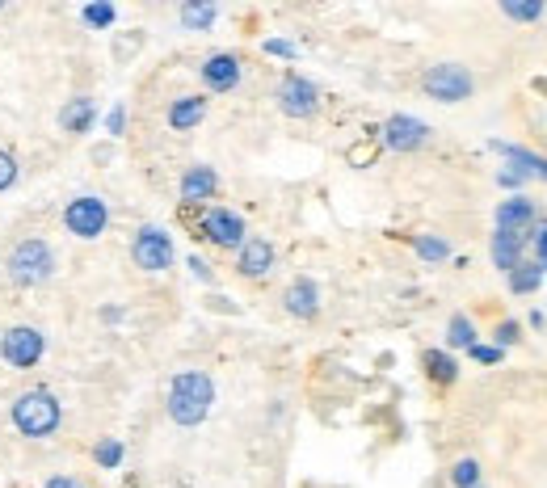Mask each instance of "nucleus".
<instances>
[{
	"mask_svg": "<svg viewBox=\"0 0 547 488\" xmlns=\"http://www.w3.org/2000/svg\"><path fill=\"white\" fill-rule=\"evenodd\" d=\"M211 400H215L211 379L202 371H186V375H177L169 388V417L177 425H198L211 413Z\"/></svg>",
	"mask_w": 547,
	"mask_h": 488,
	"instance_id": "obj_1",
	"label": "nucleus"
},
{
	"mask_svg": "<svg viewBox=\"0 0 547 488\" xmlns=\"http://www.w3.org/2000/svg\"><path fill=\"white\" fill-rule=\"evenodd\" d=\"M13 421H17V430H22V434L47 438L55 425H59V400H55L51 392H26V396H17Z\"/></svg>",
	"mask_w": 547,
	"mask_h": 488,
	"instance_id": "obj_2",
	"label": "nucleus"
},
{
	"mask_svg": "<svg viewBox=\"0 0 547 488\" xmlns=\"http://www.w3.org/2000/svg\"><path fill=\"white\" fill-rule=\"evenodd\" d=\"M55 270V253L47 249L43 240H26L17 244L13 257H9V274L17 287H38V282H47Z\"/></svg>",
	"mask_w": 547,
	"mask_h": 488,
	"instance_id": "obj_3",
	"label": "nucleus"
},
{
	"mask_svg": "<svg viewBox=\"0 0 547 488\" xmlns=\"http://www.w3.org/2000/svg\"><path fill=\"white\" fill-rule=\"evenodd\" d=\"M106 202L101 198H76L68 202V211H64V223H68V232L80 236V240H93L106 232Z\"/></svg>",
	"mask_w": 547,
	"mask_h": 488,
	"instance_id": "obj_4",
	"label": "nucleus"
},
{
	"mask_svg": "<svg viewBox=\"0 0 547 488\" xmlns=\"http://www.w3.org/2000/svg\"><path fill=\"white\" fill-rule=\"evenodd\" d=\"M425 93L438 97V101H463L472 93V76L459 64H438V68L425 72Z\"/></svg>",
	"mask_w": 547,
	"mask_h": 488,
	"instance_id": "obj_5",
	"label": "nucleus"
},
{
	"mask_svg": "<svg viewBox=\"0 0 547 488\" xmlns=\"http://www.w3.org/2000/svg\"><path fill=\"white\" fill-rule=\"evenodd\" d=\"M131 257H135V266L139 270H169V261H173V240L160 232V228H144L135 236V249H131Z\"/></svg>",
	"mask_w": 547,
	"mask_h": 488,
	"instance_id": "obj_6",
	"label": "nucleus"
},
{
	"mask_svg": "<svg viewBox=\"0 0 547 488\" xmlns=\"http://www.w3.org/2000/svg\"><path fill=\"white\" fill-rule=\"evenodd\" d=\"M0 354H5L9 366H34L43 358V333L38 329H9L5 341H0Z\"/></svg>",
	"mask_w": 547,
	"mask_h": 488,
	"instance_id": "obj_7",
	"label": "nucleus"
},
{
	"mask_svg": "<svg viewBox=\"0 0 547 488\" xmlns=\"http://www.w3.org/2000/svg\"><path fill=\"white\" fill-rule=\"evenodd\" d=\"M425 135H430V127H425V122H417V118H409V114H396V118L383 122V144L396 148V152L421 148Z\"/></svg>",
	"mask_w": 547,
	"mask_h": 488,
	"instance_id": "obj_8",
	"label": "nucleus"
},
{
	"mask_svg": "<svg viewBox=\"0 0 547 488\" xmlns=\"http://www.w3.org/2000/svg\"><path fill=\"white\" fill-rule=\"evenodd\" d=\"M497 232H505V236H514V240L526 244V236L535 232V207L526 198L501 202V207H497Z\"/></svg>",
	"mask_w": 547,
	"mask_h": 488,
	"instance_id": "obj_9",
	"label": "nucleus"
},
{
	"mask_svg": "<svg viewBox=\"0 0 547 488\" xmlns=\"http://www.w3.org/2000/svg\"><path fill=\"white\" fill-rule=\"evenodd\" d=\"M202 232H207V240H215V244H224V249H232V244L245 240V223H240V215H232V211H224V207H215V211L202 215Z\"/></svg>",
	"mask_w": 547,
	"mask_h": 488,
	"instance_id": "obj_10",
	"label": "nucleus"
},
{
	"mask_svg": "<svg viewBox=\"0 0 547 488\" xmlns=\"http://www.w3.org/2000/svg\"><path fill=\"white\" fill-rule=\"evenodd\" d=\"M278 97H282V110H287L291 118H308L316 110V85H312V80H303V76L282 80Z\"/></svg>",
	"mask_w": 547,
	"mask_h": 488,
	"instance_id": "obj_11",
	"label": "nucleus"
},
{
	"mask_svg": "<svg viewBox=\"0 0 547 488\" xmlns=\"http://www.w3.org/2000/svg\"><path fill=\"white\" fill-rule=\"evenodd\" d=\"M202 80H207L211 89L219 93H228L236 80H240V59L236 55H211L207 59V68H202Z\"/></svg>",
	"mask_w": 547,
	"mask_h": 488,
	"instance_id": "obj_12",
	"label": "nucleus"
},
{
	"mask_svg": "<svg viewBox=\"0 0 547 488\" xmlns=\"http://www.w3.org/2000/svg\"><path fill=\"white\" fill-rule=\"evenodd\" d=\"M497 152L514 165V169H510L514 177H543V181H547V160H543V156L526 152V148H510V144H497Z\"/></svg>",
	"mask_w": 547,
	"mask_h": 488,
	"instance_id": "obj_13",
	"label": "nucleus"
},
{
	"mask_svg": "<svg viewBox=\"0 0 547 488\" xmlns=\"http://www.w3.org/2000/svg\"><path fill=\"white\" fill-rule=\"evenodd\" d=\"M270 261H274V249L266 240H245V244H240V274L261 278L270 270Z\"/></svg>",
	"mask_w": 547,
	"mask_h": 488,
	"instance_id": "obj_14",
	"label": "nucleus"
},
{
	"mask_svg": "<svg viewBox=\"0 0 547 488\" xmlns=\"http://www.w3.org/2000/svg\"><path fill=\"white\" fill-rule=\"evenodd\" d=\"M215 190H219V177L207 165H198V169H190L186 177H181V198H186V202H202V198H211Z\"/></svg>",
	"mask_w": 547,
	"mask_h": 488,
	"instance_id": "obj_15",
	"label": "nucleus"
},
{
	"mask_svg": "<svg viewBox=\"0 0 547 488\" xmlns=\"http://www.w3.org/2000/svg\"><path fill=\"white\" fill-rule=\"evenodd\" d=\"M202 118H207V101H202V97H181V101H173V110H169V127L173 131H190V127H198Z\"/></svg>",
	"mask_w": 547,
	"mask_h": 488,
	"instance_id": "obj_16",
	"label": "nucleus"
},
{
	"mask_svg": "<svg viewBox=\"0 0 547 488\" xmlns=\"http://www.w3.org/2000/svg\"><path fill=\"white\" fill-rule=\"evenodd\" d=\"M93 114H97L93 101H89V97H76V101H68V106H64L59 122H64V131H72V135H85V131L93 127Z\"/></svg>",
	"mask_w": 547,
	"mask_h": 488,
	"instance_id": "obj_17",
	"label": "nucleus"
},
{
	"mask_svg": "<svg viewBox=\"0 0 547 488\" xmlns=\"http://www.w3.org/2000/svg\"><path fill=\"white\" fill-rule=\"evenodd\" d=\"M316 303H320V295H316V282L312 278H299L295 287L287 291V312H295V316H316Z\"/></svg>",
	"mask_w": 547,
	"mask_h": 488,
	"instance_id": "obj_18",
	"label": "nucleus"
},
{
	"mask_svg": "<svg viewBox=\"0 0 547 488\" xmlns=\"http://www.w3.org/2000/svg\"><path fill=\"white\" fill-rule=\"evenodd\" d=\"M518 253H522V240L505 236V232L493 236V266H497V270H514V266H518Z\"/></svg>",
	"mask_w": 547,
	"mask_h": 488,
	"instance_id": "obj_19",
	"label": "nucleus"
},
{
	"mask_svg": "<svg viewBox=\"0 0 547 488\" xmlns=\"http://www.w3.org/2000/svg\"><path fill=\"white\" fill-rule=\"evenodd\" d=\"M539 282H543V266H539V261H535V266H514V270H510V287H514L518 295L535 291Z\"/></svg>",
	"mask_w": 547,
	"mask_h": 488,
	"instance_id": "obj_20",
	"label": "nucleus"
},
{
	"mask_svg": "<svg viewBox=\"0 0 547 488\" xmlns=\"http://www.w3.org/2000/svg\"><path fill=\"white\" fill-rule=\"evenodd\" d=\"M501 9L514 17V22H539L543 17V5L539 0H501Z\"/></svg>",
	"mask_w": 547,
	"mask_h": 488,
	"instance_id": "obj_21",
	"label": "nucleus"
},
{
	"mask_svg": "<svg viewBox=\"0 0 547 488\" xmlns=\"http://www.w3.org/2000/svg\"><path fill=\"white\" fill-rule=\"evenodd\" d=\"M447 341L455 345V350H463V345H468V350H472V345H476V329H472V320H468V316H455V320H451V329H447Z\"/></svg>",
	"mask_w": 547,
	"mask_h": 488,
	"instance_id": "obj_22",
	"label": "nucleus"
},
{
	"mask_svg": "<svg viewBox=\"0 0 547 488\" xmlns=\"http://www.w3.org/2000/svg\"><path fill=\"white\" fill-rule=\"evenodd\" d=\"M425 366H430V375L438 379V383H451L455 375H459V366L442 354V350H434V354H425Z\"/></svg>",
	"mask_w": 547,
	"mask_h": 488,
	"instance_id": "obj_23",
	"label": "nucleus"
},
{
	"mask_svg": "<svg viewBox=\"0 0 547 488\" xmlns=\"http://www.w3.org/2000/svg\"><path fill=\"white\" fill-rule=\"evenodd\" d=\"M181 22H186L190 30H207L215 22V5H186L181 9Z\"/></svg>",
	"mask_w": 547,
	"mask_h": 488,
	"instance_id": "obj_24",
	"label": "nucleus"
},
{
	"mask_svg": "<svg viewBox=\"0 0 547 488\" xmlns=\"http://www.w3.org/2000/svg\"><path fill=\"white\" fill-rule=\"evenodd\" d=\"M451 480H455V488H476V484H480V467H476V459H459L455 472H451Z\"/></svg>",
	"mask_w": 547,
	"mask_h": 488,
	"instance_id": "obj_25",
	"label": "nucleus"
},
{
	"mask_svg": "<svg viewBox=\"0 0 547 488\" xmlns=\"http://www.w3.org/2000/svg\"><path fill=\"white\" fill-rule=\"evenodd\" d=\"M417 253H421L425 261H442L451 249H447V240H438V236H417Z\"/></svg>",
	"mask_w": 547,
	"mask_h": 488,
	"instance_id": "obj_26",
	"label": "nucleus"
},
{
	"mask_svg": "<svg viewBox=\"0 0 547 488\" xmlns=\"http://www.w3.org/2000/svg\"><path fill=\"white\" fill-rule=\"evenodd\" d=\"M97 463L101 467H118V463H123V442H114V438H106V442H97Z\"/></svg>",
	"mask_w": 547,
	"mask_h": 488,
	"instance_id": "obj_27",
	"label": "nucleus"
},
{
	"mask_svg": "<svg viewBox=\"0 0 547 488\" xmlns=\"http://www.w3.org/2000/svg\"><path fill=\"white\" fill-rule=\"evenodd\" d=\"M85 22L97 26V30H106L114 22V5H85Z\"/></svg>",
	"mask_w": 547,
	"mask_h": 488,
	"instance_id": "obj_28",
	"label": "nucleus"
},
{
	"mask_svg": "<svg viewBox=\"0 0 547 488\" xmlns=\"http://www.w3.org/2000/svg\"><path fill=\"white\" fill-rule=\"evenodd\" d=\"M17 181V160L9 152H0V190H9Z\"/></svg>",
	"mask_w": 547,
	"mask_h": 488,
	"instance_id": "obj_29",
	"label": "nucleus"
},
{
	"mask_svg": "<svg viewBox=\"0 0 547 488\" xmlns=\"http://www.w3.org/2000/svg\"><path fill=\"white\" fill-rule=\"evenodd\" d=\"M472 358L476 362H497L501 358V345H472Z\"/></svg>",
	"mask_w": 547,
	"mask_h": 488,
	"instance_id": "obj_30",
	"label": "nucleus"
},
{
	"mask_svg": "<svg viewBox=\"0 0 547 488\" xmlns=\"http://www.w3.org/2000/svg\"><path fill=\"white\" fill-rule=\"evenodd\" d=\"M497 341H501V345H514V341H518V324H514V320L497 324Z\"/></svg>",
	"mask_w": 547,
	"mask_h": 488,
	"instance_id": "obj_31",
	"label": "nucleus"
},
{
	"mask_svg": "<svg viewBox=\"0 0 547 488\" xmlns=\"http://www.w3.org/2000/svg\"><path fill=\"white\" fill-rule=\"evenodd\" d=\"M535 253H539V266H547V219L539 223V236H535Z\"/></svg>",
	"mask_w": 547,
	"mask_h": 488,
	"instance_id": "obj_32",
	"label": "nucleus"
},
{
	"mask_svg": "<svg viewBox=\"0 0 547 488\" xmlns=\"http://www.w3.org/2000/svg\"><path fill=\"white\" fill-rule=\"evenodd\" d=\"M266 51H270V55H287V59L295 55V47H291V43H282V38H270V43H266Z\"/></svg>",
	"mask_w": 547,
	"mask_h": 488,
	"instance_id": "obj_33",
	"label": "nucleus"
},
{
	"mask_svg": "<svg viewBox=\"0 0 547 488\" xmlns=\"http://www.w3.org/2000/svg\"><path fill=\"white\" fill-rule=\"evenodd\" d=\"M123 122H127V114H123V106H118V110H110V118H106V127L118 135V131H123Z\"/></svg>",
	"mask_w": 547,
	"mask_h": 488,
	"instance_id": "obj_34",
	"label": "nucleus"
},
{
	"mask_svg": "<svg viewBox=\"0 0 547 488\" xmlns=\"http://www.w3.org/2000/svg\"><path fill=\"white\" fill-rule=\"evenodd\" d=\"M190 270H194L198 278H211V270H207V261H198V257H190Z\"/></svg>",
	"mask_w": 547,
	"mask_h": 488,
	"instance_id": "obj_35",
	"label": "nucleus"
},
{
	"mask_svg": "<svg viewBox=\"0 0 547 488\" xmlns=\"http://www.w3.org/2000/svg\"><path fill=\"white\" fill-rule=\"evenodd\" d=\"M43 488H85V484H80V480H64V476H59V480H51V484H43Z\"/></svg>",
	"mask_w": 547,
	"mask_h": 488,
	"instance_id": "obj_36",
	"label": "nucleus"
},
{
	"mask_svg": "<svg viewBox=\"0 0 547 488\" xmlns=\"http://www.w3.org/2000/svg\"><path fill=\"white\" fill-rule=\"evenodd\" d=\"M476 488H480V484H476Z\"/></svg>",
	"mask_w": 547,
	"mask_h": 488,
	"instance_id": "obj_37",
	"label": "nucleus"
}]
</instances>
